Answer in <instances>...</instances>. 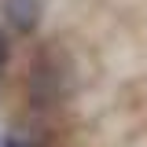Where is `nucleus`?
Instances as JSON below:
<instances>
[{
    "instance_id": "f257e3e1",
    "label": "nucleus",
    "mask_w": 147,
    "mask_h": 147,
    "mask_svg": "<svg viewBox=\"0 0 147 147\" xmlns=\"http://www.w3.org/2000/svg\"><path fill=\"white\" fill-rule=\"evenodd\" d=\"M74 96V59L63 44H40L26 66V107L37 118H48L66 107Z\"/></svg>"
},
{
    "instance_id": "f03ea898",
    "label": "nucleus",
    "mask_w": 147,
    "mask_h": 147,
    "mask_svg": "<svg viewBox=\"0 0 147 147\" xmlns=\"http://www.w3.org/2000/svg\"><path fill=\"white\" fill-rule=\"evenodd\" d=\"M44 22V0H0V26L11 37H33Z\"/></svg>"
},
{
    "instance_id": "7ed1b4c3",
    "label": "nucleus",
    "mask_w": 147,
    "mask_h": 147,
    "mask_svg": "<svg viewBox=\"0 0 147 147\" xmlns=\"http://www.w3.org/2000/svg\"><path fill=\"white\" fill-rule=\"evenodd\" d=\"M11 40H15V37L0 26V74H4V66H7V63H11Z\"/></svg>"
},
{
    "instance_id": "20e7f679",
    "label": "nucleus",
    "mask_w": 147,
    "mask_h": 147,
    "mask_svg": "<svg viewBox=\"0 0 147 147\" xmlns=\"http://www.w3.org/2000/svg\"><path fill=\"white\" fill-rule=\"evenodd\" d=\"M0 147H33V140H30L26 132H7V136L0 140Z\"/></svg>"
}]
</instances>
